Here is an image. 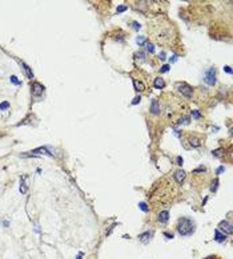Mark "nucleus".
Wrapping results in <instances>:
<instances>
[{
    "label": "nucleus",
    "instance_id": "393cba45",
    "mask_svg": "<svg viewBox=\"0 0 233 259\" xmlns=\"http://www.w3.org/2000/svg\"><path fill=\"white\" fill-rule=\"evenodd\" d=\"M140 100H141V97H140V96H137V97H135V98H133V101H132V104H133V105H136V104H139V102H140Z\"/></svg>",
    "mask_w": 233,
    "mask_h": 259
},
{
    "label": "nucleus",
    "instance_id": "4468645a",
    "mask_svg": "<svg viewBox=\"0 0 233 259\" xmlns=\"http://www.w3.org/2000/svg\"><path fill=\"white\" fill-rule=\"evenodd\" d=\"M168 218H169V213H168L167 210H164V211H161L159 214V221L161 223H165L167 221H168Z\"/></svg>",
    "mask_w": 233,
    "mask_h": 259
},
{
    "label": "nucleus",
    "instance_id": "f03ea898",
    "mask_svg": "<svg viewBox=\"0 0 233 259\" xmlns=\"http://www.w3.org/2000/svg\"><path fill=\"white\" fill-rule=\"evenodd\" d=\"M177 233L181 237H188L194 233V222L190 218H180L177 222Z\"/></svg>",
    "mask_w": 233,
    "mask_h": 259
},
{
    "label": "nucleus",
    "instance_id": "c9c22d12",
    "mask_svg": "<svg viewBox=\"0 0 233 259\" xmlns=\"http://www.w3.org/2000/svg\"><path fill=\"white\" fill-rule=\"evenodd\" d=\"M205 259H216L215 257H208V258H205Z\"/></svg>",
    "mask_w": 233,
    "mask_h": 259
},
{
    "label": "nucleus",
    "instance_id": "aec40b11",
    "mask_svg": "<svg viewBox=\"0 0 233 259\" xmlns=\"http://www.w3.org/2000/svg\"><path fill=\"white\" fill-rule=\"evenodd\" d=\"M9 80H11V81H12V82L15 84V85H21V81H19L16 76H11V78H9Z\"/></svg>",
    "mask_w": 233,
    "mask_h": 259
},
{
    "label": "nucleus",
    "instance_id": "9b49d317",
    "mask_svg": "<svg viewBox=\"0 0 233 259\" xmlns=\"http://www.w3.org/2000/svg\"><path fill=\"white\" fill-rule=\"evenodd\" d=\"M151 113H153V114H159L160 113V105H159L157 100H152V102H151Z\"/></svg>",
    "mask_w": 233,
    "mask_h": 259
},
{
    "label": "nucleus",
    "instance_id": "7ed1b4c3",
    "mask_svg": "<svg viewBox=\"0 0 233 259\" xmlns=\"http://www.w3.org/2000/svg\"><path fill=\"white\" fill-rule=\"evenodd\" d=\"M176 88H177V90H179V92H180L184 97H186V98H190V97H192L193 90H192V88H190V86H189L186 82H179L177 85H176Z\"/></svg>",
    "mask_w": 233,
    "mask_h": 259
},
{
    "label": "nucleus",
    "instance_id": "2eb2a0df",
    "mask_svg": "<svg viewBox=\"0 0 233 259\" xmlns=\"http://www.w3.org/2000/svg\"><path fill=\"white\" fill-rule=\"evenodd\" d=\"M133 85H135V89L137 90V92H143V90H145V85L141 81L133 80Z\"/></svg>",
    "mask_w": 233,
    "mask_h": 259
},
{
    "label": "nucleus",
    "instance_id": "c756f323",
    "mask_svg": "<svg viewBox=\"0 0 233 259\" xmlns=\"http://www.w3.org/2000/svg\"><path fill=\"white\" fill-rule=\"evenodd\" d=\"M164 235H165L168 239H172V238H173V234H169V233H164Z\"/></svg>",
    "mask_w": 233,
    "mask_h": 259
},
{
    "label": "nucleus",
    "instance_id": "a211bd4d",
    "mask_svg": "<svg viewBox=\"0 0 233 259\" xmlns=\"http://www.w3.org/2000/svg\"><path fill=\"white\" fill-rule=\"evenodd\" d=\"M145 47H147V51L149 53H155V47L152 43H145Z\"/></svg>",
    "mask_w": 233,
    "mask_h": 259
},
{
    "label": "nucleus",
    "instance_id": "7c9ffc66",
    "mask_svg": "<svg viewBox=\"0 0 233 259\" xmlns=\"http://www.w3.org/2000/svg\"><path fill=\"white\" fill-rule=\"evenodd\" d=\"M176 161H177V165H180V166L182 165V158H181V157H177Z\"/></svg>",
    "mask_w": 233,
    "mask_h": 259
},
{
    "label": "nucleus",
    "instance_id": "cd10ccee",
    "mask_svg": "<svg viewBox=\"0 0 233 259\" xmlns=\"http://www.w3.org/2000/svg\"><path fill=\"white\" fill-rule=\"evenodd\" d=\"M223 171H225V167L224 166H220L219 169L216 170V174H220V173H223Z\"/></svg>",
    "mask_w": 233,
    "mask_h": 259
},
{
    "label": "nucleus",
    "instance_id": "5701e85b",
    "mask_svg": "<svg viewBox=\"0 0 233 259\" xmlns=\"http://www.w3.org/2000/svg\"><path fill=\"white\" fill-rule=\"evenodd\" d=\"M127 9H128L127 5H120V7H117V13H121V12H124V11H127Z\"/></svg>",
    "mask_w": 233,
    "mask_h": 259
},
{
    "label": "nucleus",
    "instance_id": "473e14b6",
    "mask_svg": "<svg viewBox=\"0 0 233 259\" xmlns=\"http://www.w3.org/2000/svg\"><path fill=\"white\" fill-rule=\"evenodd\" d=\"M159 57H160V59H161V60H164V59H165V53H164V52H161V53H160V56H159Z\"/></svg>",
    "mask_w": 233,
    "mask_h": 259
},
{
    "label": "nucleus",
    "instance_id": "2f4dec72",
    "mask_svg": "<svg viewBox=\"0 0 233 259\" xmlns=\"http://www.w3.org/2000/svg\"><path fill=\"white\" fill-rule=\"evenodd\" d=\"M224 69H225V72H227V73H232V69H231V67H225Z\"/></svg>",
    "mask_w": 233,
    "mask_h": 259
},
{
    "label": "nucleus",
    "instance_id": "39448f33",
    "mask_svg": "<svg viewBox=\"0 0 233 259\" xmlns=\"http://www.w3.org/2000/svg\"><path fill=\"white\" fill-rule=\"evenodd\" d=\"M24 155H48V157H53V154L49 153L47 148H37V149L29 151L28 154H24Z\"/></svg>",
    "mask_w": 233,
    "mask_h": 259
},
{
    "label": "nucleus",
    "instance_id": "6ab92c4d",
    "mask_svg": "<svg viewBox=\"0 0 233 259\" xmlns=\"http://www.w3.org/2000/svg\"><path fill=\"white\" fill-rule=\"evenodd\" d=\"M139 207H140L143 211H145V213L149 211V207H148V206H147V203H144V202H140V203H139Z\"/></svg>",
    "mask_w": 233,
    "mask_h": 259
},
{
    "label": "nucleus",
    "instance_id": "423d86ee",
    "mask_svg": "<svg viewBox=\"0 0 233 259\" xmlns=\"http://www.w3.org/2000/svg\"><path fill=\"white\" fill-rule=\"evenodd\" d=\"M219 230H221L224 234H232L233 226H232V223L227 222V221H223V222H220V224H219Z\"/></svg>",
    "mask_w": 233,
    "mask_h": 259
},
{
    "label": "nucleus",
    "instance_id": "f8f14e48",
    "mask_svg": "<svg viewBox=\"0 0 233 259\" xmlns=\"http://www.w3.org/2000/svg\"><path fill=\"white\" fill-rule=\"evenodd\" d=\"M225 234H223L221 231L219 230V228H216L215 230V239H216V242H219V243H223L225 241Z\"/></svg>",
    "mask_w": 233,
    "mask_h": 259
},
{
    "label": "nucleus",
    "instance_id": "1a4fd4ad",
    "mask_svg": "<svg viewBox=\"0 0 233 259\" xmlns=\"http://www.w3.org/2000/svg\"><path fill=\"white\" fill-rule=\"evenodd\" d=\"M27 190H28V185H27V176H23L20 178V193L25 194Z\"/></svg>",
    "mask_w": 233,
    "mask_h": 259
},
{
    "label": "nucleus",
    "instance_id": "20e7f679",
    "mask_svg": "<svg viewBox=\"0 0 233 259\" xmlns=\"http://www.w3.org/2000/svg\"><path fill=\"white\" fill-rule=\"evenodd\" d=\"M204 80L208 85H215L216 84V69L215 68H209V69L205 72Z\"/></svg>",
    "mask_w": 233,
    "mask_h": 259
},
{
    "label": "nucleus",
    "instance_id": "ddd939ff",
    "mask_svg": "<svg viewBox=\"0 0 233 259\" xmlns=\"http://www.w3.org/2000/svg\"><path fill=\"white\" fill-rule=\"evenodd\" d=\"M153 85H155L156 89H163L164 86H165V82H164V80L161 77H157V78H155Z\"/></svg>",
    "mask_w": 233,
    "mask_h": 259
},
{
    "label": "nucleus",
    "instance_id": "a878e982",
    "mask_svg": "<svg viewBox=\"0 0 233 259\" xmlns=\"http://www.w3.org/2000/svg\"><path fill=\"white\" fill-rule=\"evenodd\" d=\"M132 24H133V28H135V29H140V28H141V25H140L137 21H133Z\"/></svg>",
    "mask_w": 233,
    "mask_h": 259
},
{
    "label": "nucleus",
    "instance_id": "c85d7f7f",
    "mask_svg": "<svg viewBox=\"0 0 233 259\" xmlns=\"http://www.w3.org/2000/svg\"><path fill=\"white\" fill-rule=\"evenodd\" d=\"M169 71V65H163L161 67V72H168Z\"/></svg>",
    "mask_w": 233,
    "mask_h": 259
},
{
    "label": "nucleus",
    "instance_id": "dca6fc26",
    "mask_svg": "<svg viewBox=\"0 0 233 259\" xmlns=\"http://www.w3.org/2000/svg\"><path fill=\"white\" fill-rule=\"evenodd\" d=\"M189 144H190V146L192 148H198L201 145V141L198 140V138H194V137H190L189 138Z\"/></svg>",
    "mask_w": 233,
    "mask_h": 259
},
{
    "label": "nucleus",
    "instance_id": "b1692460",
    "mask_svg": "<svg viewBox=\"0 0 233 259\" xmlns=\"http://www.w3.org/2000/svg\"><path fill=\"white\" fill-rule=\"evenodd\" d=\"M192 116L194 117V119H200L201 114H200V112H197V110H192Z\"/></svg>",
    "mask_w": 233,
    "mask_h": 259
},
{
    "label": "nucleus",
    "instance_id": "bb28decb",
    "mask_svg": "<svg viewBox=\"0 0 233 259\" xmlns=\"http://www.w3.org/2000/svg\"><path fill=\"white\" fill-rule=\"evenodd\" d=\"M213 184H215V186H212V192H216V189H217V184H219V180H217V178H216Z\"/></svg>",
    "mask_w": 233,
    "mask_h": 259
},
{
    "label": "nucleus",
    "instance_id": "6e6552de",
    "mask_svg": "<svg viewBox=\"0 0 233 259\" xmlns=\"http://www.w3.org/2000/svg\"><path fill=\"white\" fill-rule=\"evenodd\" d=\"M152 235H153V234H152L151 231H145V233H143V234L139 235V241H140L141 243H144V245H147V243H149Z\"/></svg>",
    "mask_w": 233,
    "mask_h": 259
},
{
    "label": "nucleus",
    "instance_id": "4be33fe9",
    "mask_svg": "<svg viewBox=\"0 0 233 259\" xmlns=\"http://www.w3.org/2000/svg\"><path fill=\"white\" fill-rule=\"evenodd\" d=\"M136 41H137V44H139V45H143V44L145 43V37H144V36H139Z\"/></svg>",
    "mask_w": 233,
    "mask_h": 259
},
{
    "label": "nucleus",
    "instance_id": "f257e3e1",
    "mask_svg": "<svg viewBox=\"0 0 233 259\" xmlns=\"http://www.w3.org/2000/svg\"><path fill=\"white\" fill-rule=\"evenodd\" d=\"M148 31L151 32L152 39L159 44H171L172 39L175 37L173 27L165 17H156L151 21V25L148 27Z\"/></svg>",
    "mask_w": 233,
    "mask_h": 259
},
{
    "label": "nucleus",
    "instance_id": "9d476101",
    "mask_svg": "<svg viewBox=\"0 0 233 259\" xmlns=\"http://www.w3.org/2000/svg\"><path fill=\"white\" fill-rule=\"evenodd\" d=\"M175 180H176L177 184H181V182L185 180V171L184 170H177L176 173H175Z\"/></svg>",
    "mask_w": 233,
    "mask_h": 259
},
{
    "label": "nucleus",
    "instance_id": "0eeeda50",
    "mask_svg": "<svg viewBox=\"0 0 233 259\" xmlns=\"http://www.w3.org/2000/svg\"><path fill=\"white\" fill-rule=\"evenodd\" d=\"M44 92V86L40 82H33L32 84V93L35 97H39L40 94H43Z\"/></svg>",
    "mask_w": 233,
    "mask_h": 259
},
{
    "label": "nucleus",
    "instance_id": "f704fd0d",
    "mask_svg": "<svg viewBox=\"0 0 233 259\" xmlns=\"http://www.w3.org/2000/svg\"><path fill=\"white\" fill-rule=\"evenodd\" d=\"M76 259H83V253H80V254L77 255V258H76Z\"/></svg>",
    "mask_w": 233,
    "mask_h": 259
},
{
    "label": "nucleus",
    "instance_id": "72a5a7b5",
    "mask_svg": "<svg viewBox=\"0 0 233 259\" xmlns=\"http://www.w3.org/2000/svg\"><path fill=\"white\" fill-rule=\"evenodd\" d=\"M137 57H140V59H144V55H143V53H137Z\"/></svg>",
    "mask_w": 233,
    "mask_h": 259
},
{
    "label": "nucleus",
    "instance_id": "412c9836",
    "mask_svg": "<svg viewBox=\"0 0 233 259\" xmlns=\"http://www.w3.org/2000/svg\"><path fill=\"white\" fill-rule=\"evenodd\" d=\"M8 108H9V102L4 101V102H2V104H0V110H6V109H8Z\"/></svg>",
    "mask_w": 233,
    "mask_h": 259
},
{
    "label": "nucleus",
    "instance_id": "f3484780",
    "mask_svg": "<svg viewBox=\"0 0 233 259\" xmlns=\"http://www.w3.org/2000/svg\"><path fill=\"white\" fill-rule=\"evenodd\" d=\"M21 65H23V67H24V71H25V73H27V77H28V78H31V80H32V78H33V73H32V71H31V68H29L28 65H27V64H25V63H21Z\"/></svg>",
    "mask_w": 233,
    "mask_h": 259
}]
</instances>
